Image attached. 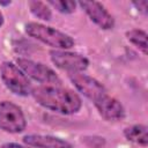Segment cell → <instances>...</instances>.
Wrapping results in <instances>:
<instances>
[{
  "label": "cell",
  "instance_id": "cell-1",
  "mask_svg": "<svg viewBox=\"0 0 148 148\" xmlns=\"http://www.w3.org/2000/svg\"><path fill=\"white\" fill-rule=\"evenodd\" d=\"M31 95L39 105L62 114L76 113L82 106L80 96L61 86H39L32 88Z\"/></svg>",
  "mask_w": 148,
  "mask_h": 148
},
{
  "label": "cell",
  "instance_id": "cell-2",
  "mask_svg": "<svg viewBox=\"0 0 148 148\" xmlns=\"http://www.w3.org/2000/svg\"><path fill=\"white\" fill-rule=\"evenodd\" d=\"M25 32L40 40L42 43L52 46L54 49L68 50L74 46V39L65 32L57 30L56 28L47 27L37 22H29L25 24Z\"/></svg>",
  "mask_w": 148,
  "mask_h": 148
},
{
  "label": "cell",
  "instance_id": "cell-3",
  "mask_svg": "<svg viewBox=\"0 0 148 148\" xmlns=\"http://www.w3.org/2000/svg\"><path fill=\"white\" fill-rule=\"evenodd\" d=\"M0 75L5 86L15 95L28 96L31 94V83L17 65L10 61H3L0 67Z\"/></svg>",
  "mask_w": 148,
  "mask_h": 148
},
{
  "label": "cell",
  "instance_id": "cell-4",
  "mask_svg": "<svg viewBox=\"0 0 148 148\" xmlns=\"http://www.w3.org/2000/svg\"><path fill=\"white\" fill-rule=\"evenodd\" d=\"M16 65L27 76L42 83V86H61V80L56 72L42 62L25 58H16Z\"/></svg>",
  "mask_w": 148,
  "mask_h": 148
},
{
  "label": "cell",
  "instance_id": "cell-5",
  "mask_svg": "<svg viewBox=\"0 0 148 148\" xmlns=\"http://www.w3.org/2000/svg\"><path fill=\"white\" fill-rule=\"evenodd\" d=\"M27 127L22 109L9 101L0 102V130L7 133H21Z\"/></svg>",
  "mask_w": 148,
  "mask_h": 148
},
{
  "label": "cell",
  "instance_id": "cell-6",
  "mask_svg": "<svg viewBox=\"0 0 148 148\" xmlns=\"http://www.w3.org/2000/svg\"><path fill=\"white\" fill-rule=\"evenodd\" d=\"M50 58L58 68L68 73H82L89 65V60L84 56L65 50L50 51Z\"/></svg>",
  "mask_w": 148,
  "mask_h": 148
},
{
  "label": "cell",
  "instance_id": "cell-7",
  "mask_svg": "<svg viewBox=\"0 0 148 148\" xmlns=\"http://www.w3.org/2000/svg\"><path fill=\"white\" fill-rule=\"evenodd\" d=\"M69 79L74 87L87 98H89L94 104L108 95L104 86L96 79L82 74V73H69Z\"/></svg>",
  "mask_w": 148,
  "mask_h": 148
},
{
  "label": "cell",
  "instance_id": "cell-8",
  "mask_svg": "<svg viewBox=\"0 0 148 148\" xmlns=\"http://www.w3.org/2000/svg\"><path fill=\"white\" fill-rule=\"evenodd\" d=\"M77 3L87 13L89 18L95 24H97L99 28H102L104 30H109V29L113 28L114 20L112 17V15L105 9V7L102 3L94 1V0L92 1L83 0V1H79Z\"/></svg>",
  "mask_w": 148,
  "mask_h": 148
},
{
  "label": "cell",
  "instance_id": "cell-9",
  "mask_svg": "<svg viewBox=\"0 0 148 148\" xmlns=\"http://www.w3.org/2000/svg\"><path fill=\"white\" fill-rule=\"evenodd\" d=\"M95 106L98 111V113L109 121H114V120H119L124 117L125 111L123 105L113 97L105 95L103 98H101L98 102L95 103Z\"/></svg>",
  "mask_w": 148,
  "mask_h": 148
},
{
  "label": "cell",
  "instance_id": "cell-10",
  "mask_svg": "<svg viewBox=\"0 0 148 148\" xmlns=\"http://www.w3.org/2000/svg\"><path fill=\"white\" fill-rule=\"evenodd\" d=\"M23 142L35 148H73L69 142L51 135L29 134L23 138Z\"/></svg>",
  "mask_w": 148,
  "mask_h": 148
},
{
  "label": "cell",
  "instance_id": "cell-11",
  "mask_svg": "<svg viewBox=\"0 0 148 148\" xmlns=\"http://www.w3.org/2000/svg\"><path fill=\"white\" fill-rule=\"evenodd\" d=\"M124 135L127 140L135 142L142 147H146L148 145L147 127L145 125H133V126L126 127L124 130Z\"/></svg>",
  "mask_w": 148,
  "mask_h": 148
},
{
  "label": "cell",
  "instance_id": "cell-12",
  "mask_svg": "<svg viewBox=\"0 0 148 148\" xmlns=\"http://www.w3.org/2000/svg\"><path fill=\"white\" fill-rule=\"evenodd\" d=\"M127 39L134 44L145 56L148 53V45H147V34L140 29H132L126 32Z\"/></svg>",
  "mask_w": 148,
  "mask_h": 148
},
{
  "label": "cell",
  "instance_id": "cell-13",
  "mask_svg": "<svg viewBox=\"0 0 148 148\" xmlns=\"http://www.w3.org/2000/svg\"><path fill=\"white\" fill-rule=\"evenodd\" d=\"M30 12L38 18L43 21H50L52 17L51 9L49 8V5L39 1V0H30L28 2Z\"/></svg>",
  "mask_w": 148,
  "mask_h": 148
},
{
  "label": "cell",
  "instance_id": "cell-14",
  "mask_svg": "<svg viewBox=\"0 0 148 148\" xmlns=\"http://www.w3.org/2000/svg\"><path fill=\"white\" fill-rule=\"evenodd\" d=\"M47 5L62 14H71L76 8V2L73 0H49Z\"/></svg>",
  "mask_w": 148,
  "mask_h": 148
},
{
  "label": "cell",
  "instance_id": "cell-15",
  "mask_svg": "<svg viewBox=\"0 0 148 148\" xmlns=\"http://www.w3.org/2000/svg\"><path fill=\"white\" fill-rule=\"evenodd\" d=\"M82 142L89 148H104L105 140L101 136H84L82 138Z\"/></svg>",
  "mask_w": 148,
  "mask_h": 148
},
{
  "label": "cell",
  "instance_id": "cell-16",
  "mask_svg": "<svg viewBox=\"0 0 148 148\" xmlns=\"http://www.w3.org/2000/svg\"><path fill=\"white\" fill-rule=\"evenodd\" d=\"M132 5L142 14H147L148 13V2L147 0H139V1H133Z\"/></svg>",
  "mask_w": 148,
  "mask_h": 148
},
{
  "label": "cell",
  "instance_id": "cell-17",
  "mask_svg": "<svg viewBox=\"0 0 148 148\" xmlns=\"http://www.w3.org/2000/svg\"><path fill=\"white\" fill-rule=\"evenodd\" d=\"M0 148H29V147H25V146H22L18 143H14V142H8V143L2 145Z\"/></svg>",
  "mask_w": 148,
  "mask_h": 148
},
{
  "label": "cell",
  "instance_id": "cell-18",
  "mask_svg": "<svg viewBox=\"0 0 148 148\" xmlns=\"http://www.w3.org/2000/svg\"><path fill=\"white\" fill-rule=\"evenodd\" d=\"M10 5V1H0V6H9Z\"/></svg>",
  "mask_w": 148,
  "mask_h": 148
},
{
  "label": "cell",
  "instance_id": "cell-19",
  "mask_svg": "<svg viewBox=\"0 0 148 148\" xmlns=\"http://www.w3.org/2000/svg\"><path fill=\"white\" fill-rule=\"evenodd\" d=\"M2 23H3V16H2V13L0 12V27L2 25Z\"/></svg>",
  "mask_w": 148,
  "mask_h": 148
}]
</instances>
